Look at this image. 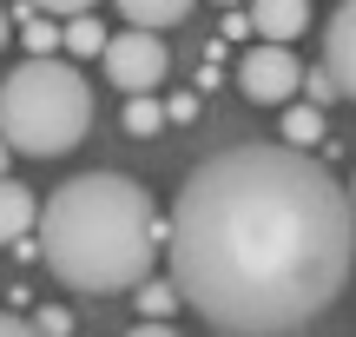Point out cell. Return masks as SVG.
Segmentation results:
<instances>
[{
    "mask_svg": "<svg viewBox=\"0 0 356 337\" xmlns=\"http://www.w3.org/2000/svg\"><path fill=\"white\" fill-rule=\"evenodd\" d=\"M126 337H172V331H165V324H132Z\"/></svg>",
    "mask_w": 356,
    "mask_h": 337,
    "instance_id": "18",
    "label": "cell"
},
{
    "mask_svg": "<svg viewBox=\"0 0 356 337\" xmlns=\"http://www.w3.org/2000/svg\"><path fill=\"white\" fill-rule=\"evenodd\" d=\"M0 337H33V324H26V318H13V311H0Z\"/></svg>",
    "mask_w": 356,
    "mask_h": 337,
    "instance_id": "17",
    "label": "cell"
},
{
    "mask_svg": "<svg viewBox=\"0 0 356 337\" xmlns=\"http://www.w3.org/2000/svg\"><path fill=\"white\" fill-rule=\"evenodd\" d=\"M165 119H178V126H191V119H198V100H191V93H178V100L165 106Z\"/></svg>",
    "mask_w": 356,
    "mask_h": 337,
    "instance_id": "16",
    "label": "cell"
},
{
    "mask_svg": "<svg viewBox=\"0 0 356 337\" xmlns=\"http://www.w3.org/2000/svg\"><path fill=\"white\" fill-rule=\"evenodd\" d=\"M40 219V198L26 192V185L0 179V245H26V232H33Z\"/></svg>",
    "mask_w": 356,
    "mask_h": 337,
    "instance_id": "8",
    "label": "cell"
},
{
    "mask_svg": "<svg viewBox=\"0 0 356 337\" xmlns=\"http://www.w3.org/2000/svg\"><path fill=\"white\" fill-rule=\"evenodd\" d=\"M244 26L264 33V47H297L310 33V7L304 0H257V7H244Z\"/></svg>",
    "mask_w": 356,
    "mask_h": 337,
    "instance_id": "7",
    "label": "cell"
},
{
    "mask_svg": "<svg viewBox=\"0 0 356 337\" xmlns=\"http://www.w3.org/2000/svg\"><path fill=\"white\" fill-rule=\"evenodd\" d=\"M323 73H330V86L343 93H356V7L343 0V7L323 20Z\"/></svg>",
    "mask_w": 356,
    "mask_h": 337,
    "instance_id": "6",
    "label": "cell"
},
{
    "mask_svg": "<svg viewBox=\"0 0 356 337\" xmlns=\"http://www.w3.org/2000/svg\"><path fill=\"white\" fill-rule=\"evenodd\" d=\"M92 132V86L73 60H20L0 79V146L26 159H60Z\"/></svg>",
    "mask_w": 356,
    "mask_h": 337,
    "instance_id": "3",
    "label": "cell"
},
{
    "mask_svg": "<svg viewBox=\"0 0 356 337\" xmlns=\"http://www.w3.org/2000/svg\"><path fill=\"white\" fill-rule=\"evenodd\" d=\"M33 337H73V318H66L60 304H47V311L33 318Z\"/></svg>",
    "mask_w": 356,
    "mask_h": 337,
    "instance_id": "15",
    "label": "cell"
},
{
    "mask_svg": "<svg viewBox=\"0 0 356 337\" xmlns=\"http://www.w3.org/2000/svg\"><path fill=\"white\" fill-rule=\"evenodd\" d=\"M165 126V106L159 100H126V132L132 139H145V132H159Z\"/></svg>",
    "mask_w": 356,
    "mask_h": 337,
    "instance_id": "13",
    "label": "cell"
},
{
    "mask_svg": "<svg viewBox=\"0 0 356 337\" xmlns=\"http://www.w3.org/2000/svg\"><path fill=\"white\" fill-rule=\"evenodd\" d=\"M172 298L231 337H284L323 318L350 285L356 212L337 172L277 139L225 146L178 185Z\"/></svg>",
    "mask_w": 356,
    "mask_h": 337,
    "instance_id": "1",
    "label": "cell"
},
{
    "mask_svg": "<svg viewBox=\"0 0 356 337\" xmlns=\"http://www.w3.org/2000/svg\"><path fill=\"white\" fill-rule=\"evenodd\" d=\"M185 0H126V26H132V33H152L159 40V26H178V20H185Z\"/></svg>",
    "mask_w": 356,
    "mask_h": 337,
    "instance_id": "9",
    "label": "cell"
},
{
    "mask_svg": "<svg viewBox=\"0 0 356 337\" xmlns=\"http://www.w3.org/2000/svg\"><path fill=\"white\" fill-rule=\"evenodd\" d=\"M13 20H20L26 60H53V47H60V26H53V20H47V13H40V7H20V13H13Z\"/></svg>",
    "mask_w": 356,
    "mask_h": 337,
    "instance_id": "10",
    "label": "cell"
},
{
    "mask_svg": "<svg viewBox=\"0 0 356 337\" xmlns=\"http://www.w3.org/2000/svg\"><path fill=\"white\" fill-rule=\"evenodd\" d=\"M60 47H66V53H79V60H86V53H99V47H106V26L92 20V13H73V20L60 26Z\"/></svg>",
    "mask_w": 356,
    "mask_h": 337,
    "instance_id": "12",
    "label": "cell"
},
{
    "mask_svg": "<svg viewBox=\"0 0 356 337\" xmlns=\"http://www.w3.org/2000/svg\"><path fill=\"white\" fill-rule=\"evenodd\" d=\"M0 179H7V146H0Z\"/></svg>",
    "mask_w": 356,
    "mask_h": 337,
    "instance_id": "20",
    "label": "cell"
},
{
    "mask_svg": "<svg viewBox=\"0 0 356 337\" xmlns=\"http://www.w3.org/2000/svg\"><path fill=\"white\" fill-rule=\"evenodd\" d=\"M99 66H106V79H113L126 100H152V86L165 79V40H152V33H132V26H119V33H106V47H99Z\"/></svg>",
    "mask_w": 356,
    "mask_h": 337,
    "instance_id": "4",
    "label": "cell"
},
{
    "mask_svg": "<svg viewBox=\"0 0 356 337\" xmlns=\"http://www.w3.org/2000/svg\"><path fill=\"white\" fill-rule=\"evenodd\" d=\"M317 139H323V113H310V106L291 100V113H284V139H277V146L304 152V146H317Z\"/></svg>",
    "mask_w": 356,
    "mask_h": 337,
    "instance_id": "11",
    "label": "cell"
},
{
    "mask_svg": "<svg viewBox=\"0 0 356 337\" xmlns=\"http://www.w3.org/2000/svg\"><path fill=\"white\" fill-rule=\"evenodd\" d=\"M297 79H304V60H297L291 47H251L238 60V86H244V100H257V106H291Z\"/></svg>",
    "mask_w": 356,
    "mask_h": 337,
    "instance_id": "5",
    "label": "cell"
},
{
    "mask_svg": "<svg viewBox=\"0 0 356 337\" xmlns=\"http://www.w3.org/2000/svg\"><path fill=\"white\" fill-rule=\"evenodd\" d=\"M7 40H13V13L0 7V47H7Z\"/></svg>",
    "mask_w": 356,
    "mask_h": 337,
    "instance_id": "19",
    "label": "cell"
},
{
    "mask_svg": "<svg viewBox=\"0 0 356 337\" xmlns=\"http://www.w3.org/2000/svg\"><path fill=\"white\" fill-rule=\"evenodd\" d=\"M172 285H159V278H145V285H139V311H145V324H165V318H172Z\"/></svg>",
    "mask_w": 356,
    "mask_h": 337,
    "instance_id": "14",
    "label": "cell"
},
{
    "mask_svg": "<svg viewBox=\"0 0 356 337\" xmlns=\"http://www.w3.org/2000/svg\"><path fill=\"white\" fill-rule=\"evenodd\" d=\"M40 258L66 291H132L165 251L159 205L126 172H79L40 205Z\"/></svg>",
    "mask_w": 356,
    "mask_h": 337,
    "instance_id": "2",
    "label": "cell"
}]
</instances>
